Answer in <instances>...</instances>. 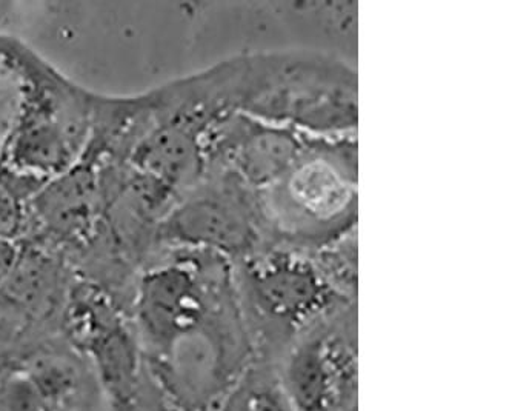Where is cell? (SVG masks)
I'll return each mask as SVG.
<instances>
[{
	"label": "cell",
	"instance_id": "1",
	"mask_svg": "<svg viewBox=\"0 0 512 411\" xmlns=\"http://www.w3.org/2000/svg\"><path fill=\"white\" fill-rule=\"evenodd\" d=\"M294 411H357L356 321L336 310L308 328L276 364Z\"/></svg>",
	"mask_w": 512,
	"mask_h": 411
},
{
	"label": "cell",
	"instance_id": "2",
	"mask_svg": "<svg viewBox=\"0 0 512 411\" xmlns=\"http://www.w3.org/2000/svg\"><path fill=\"white\" fill-rule=\"evenodd\" d=\"M219 310V305H210L193 274L180 267L151 271L137 291L140 333L156 359L193 335Z\"/></svg>",
	"mask_w": 512,
	"mask_h": 411
},
{
	"label": "cell",
	"instance_id": "3",
	"mask_svg": "<svg viewBox=\"0 0 512 411\" xmlns=\"http://www.w3.org/2000/svg\"><path fill=\"white\" fill-rule=\"evenodd\" d=\"M70 324L114 404L127 405L136 390L139 359L133 338L116 311L99 295L82 293L71 302Z\"/></svg>",
	"mask_w": 512,
	"mask_h": 411
},
{
	"label": "cell",
	"instance_id": "4",
	"mask_svg": "<svg viewBox=\"0 0 512 411\" xmlns=\"http://www.w3.org/2000/svg\"><path fill=\"white\" fill-rule=\"evenodd\" d=\"M97 182L91 168L77 167L37 196V213L57 234H76L90 224Z\"/></svg>",
	"mask_w": 512,
	"mask_h": 411
},
{
	"label": "cell",
	"instance_id": "5",
	"mask_svg": "<svg viewBox=\"0 0 512 411\" xmlns=\"http://www.w3.org/2000/svg\"><path fill=\"white\" fill-rule=\"evenodd\" d=\"M210 411H294L276 365L257 361Z\"/></svg>",
	"mask_w": 512,
	"mask_h": 411
},
{
	"label": "cell",
	"instance_id": "6",
	"mask_svg": "<svg viewBox=\"0 0 512 411\" xmlns=\"http://www.w3.org/2000/svg\"><path fill=\"white\" fill-rule=\"evenodd\" d=\"M173 233L182 239L228 245L240 241L242 231L233 214L216 202L197 201L173 218Z\"/></svg>",
	"mask_w": 512,
	"mask_h": 411
},
{
	"label": "cell",
	"instance_id": "7",
	"mask_svg": "<svg viewBox=\"0 0 512 411\" xmlns=\"http://www.w3.org/2000/svg\"><path fill=\"white\" fill-rule=\"evenodd\" d=\"M291 194L303 210L326 216L346 204L348 190L342 176L333 167L322 162H313L294 176Z\"/></svg>",
	"mask_w": 512,
	"mask_h": 411
},
{
	"label": "cell",
	"instance_id": "8",
	"mask_svg": "<svg viewBox=\"0 0 512 411\" xmlns=\"http://www.w3.org/2000/svg\"><path fill=\"white\" fill-rule=\"evenodd\" d=\"M20 225V207L16 194L0 185V239L10 238Z\"/></svg>",
	"mask_w": 512,
	"mask_h": 411
},
{
	"label": "cell",
	"instance_id": "9",
	"mask_svg": "<svg viewBox=\"0 0 512 411\" xmlns=\"http://www.w3.org/2000/svg\"><path fill=\"white\" fill-rule=\"evenodd\" d=\"M14 264H16V254L13 248L8 244L7 239H0V279L8 276Z\"/></svg>",
	"mask_w": 512,
	"mask_h": 411
}]
</instances>
